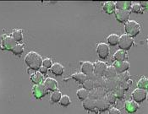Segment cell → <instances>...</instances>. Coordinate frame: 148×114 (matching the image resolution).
<instances>
[{
  "label": "cell",
  "mask_w": 148,
  "mask_h": 114,
  "mask_svg": "<svg viewBox=\"0 0 148 114\" xmlns=\"http://www.w3.org/2000/svg\"><path fill=\"white\" fill-rule=\"evenodd\" d=\"M42 57L36 52H30L25 57L26 65L33 70H38L42 65Z\"/></svg>",
  "instance_id": "obj_1"
},
{
  "label": "cell",
  "mask_w": 148,
  "mask_h": 114,
  "mask_svg": "<svg viewBox=\"0 0 148 114\" xmlns=\"http://www.w3.org/2000/svg\"><path fill=\"white\" fill-rule=\"evenodd\" d=\"M125 32L130 36H136L140 33V25L134 20H129L125 24Z\"/></svg>",
  "instance_id": "obj_2"
},
{
  "label": "cell",
  "mask_w": 148,
  "mask_h": 114,
  "mask_svg": "<svg viewBox=\"0 0 148 114\" xmlns=\"http://www.w3.org/2000/svg\"><path fill=\"white\" fill-rule=\"evenodd\" d=\"M133 43H134V39L131 36H130L129 35L124 34L119 37V46L121 50L127 51V50L130 49V47L133 46Z\"/></svg>",
  "instance_id": "obj_3"
},
{
  "label": "cell",
  "mask_w": 148,
  "mask_h": 114,
  "mask_svg": "<svg viewBox=\"0 0 148 114\" xmlns=\"http://www.w3.org/2000/svg\"><path fill=\"white\" fill-rule=\"evenodd\" d=\"M32 92L36 98L41 99L47 95V90L45 87L44 84H38V85H35L34 87L32 88Z\"/></svg>",
  "instance_id": "obj_4"
},
{
  "label": "cell",
  "mask_w": 148,
  "mask_h": 114,
  "mask_svg": "<svg viewBox=\"0 0 148 114\" xmlns=\"http://www.w3.org/2000/svg\"><path fill=\"white\" fill-rule=\"evenodd\" d=\"M147 96V92L145 90H142V89H136L135 91H133L132 93V97H133V100L134 102L136 103L142 102L144 100H146Z\"/></svg>",
  "instance_id": "obj_5"
},
{
  "label": "cell",
  "mask_w": 148,
  "mask_h": 114,
  "mask_svg": "<svg viewBox=\"0 0 148 114\" xmlns=\"http://www.w3.org/2000/svg\"><path fill=\"white\" fill-rule=\"evenodd\" d=\"M94 72L93 74H95L96 76H100V77H103L107 70V64L103 62H101V61H98V62H96L94 64Z\"/></svg>",
  "instance_id": "obj_6"
},
{
  "label": "cell",
  "mask_w": 148,
  "mask_h": 114,
  "mask_svg": "<svg viewBox=\"0 0 148 114\" xmlns=\"http://www.w3.org/2000/svg\"><path fill=\"white\" fill-rule=\"evenodd\" d=\"M107 91L104 88H94L91 92L89 93V97L93 100H98V99H102L104 98L106 96Z\"/></svg>",
  "instance_id": "obj_7"
},
{
  "label": "cell",
  "mask_w": 148,
  "mask_h": 114,
  "mask_svg": "<svg viewBox=\"0 0 148 114\" xmlns=\"http://www.w3.org/2000/svg\"><path fill=\"white\" fill-rule=\"evenodd\" d=\"M97 52L100 58L105 59L109 55V47L106 43H103V42L99 43L97 47Z\"/></svg>",
  "instance_id": "obj_8"
},
{
  "label": "cell",
  "mask_w": 148,
  "mask_h": 114,
  "mask_svg": "<svg viewBox=\"0 0 148 114\" xmlns=\"http://www.w3.org/2000/svg\"><path fill=\"white\" fill-rule=\"evenodd\" d=\"M17 43L14 41V39L13 38L11 35H4L3 38V48L7 49V50H11L15 46Z\"/></svg>",
  "instance_id": "obj_9"
},
{
  "label": "cell",
  "mask_w": 148,
  "mask_h": 114,
  "mask_svg": "<svg viewBox=\"0 0 148 114\" xmlns=\"http://www.w3.org/2000/svg\"><path fill=\"white\" fill-rule=\"evenodd\" d=\"M113 66L116 69L117 74H122L124 72H126L130 68V63L127 61H124V62H116L115 61Z\"/></svg>",
  "instance_id": "obj_10"
},
{
  "label": "cell",
  "mask_w": 148,
  "mask_h": 114,
  "mask_svg": "<svg viewBox=\"0 0 148 114\" xmlns=\"http://www.w3.org/2000/svg\"><path fill=\"white\" fill-rule=\"evenodd\" d=\"M115 16L118 21L120 23L127 22L130 17V12L128 10H115Z\"/></svg>",
  "instance_id": "obj_11"
},
{
  "label": "cell",
  "mask_w": 148,
  "mask_h": 114,
  "mask_svg": "<svg viewBox=\"0 0 148 114\" xmlns=\"http://www.w3.org/2000/svg\"><path fill=\"white\" fill-rule=\"evenodd\" d=\"M80 70H81V73L84 74L86 76L91 75L94 72V66L91 62H84L81 64Z\"/></svg>",
  "instance_id": "obj_12"
},
{
  "label": "cell",
  "mask_w": 148,
  "mask_h": 114,
  "mask_svg": "<svg viewBox=\"0 0 148 114\" xmlns=\"http://www.w3.org/2000/svg\"><path fill=\"white\" fill-rule=\"evenodd\" d=\"M119 86V83L117 81V78L115 79H111V80H106L105 81V85H104V89L108 91H114V90Z\"/></svg>",
  "instance_id": "obj_13"
},
{
  "label": "cell",
  "mask_w": 148,
  "mask_h": 114,
  "mask_svg": "<svg viewBox=\"0 0 148 114\" xmlns=\"http://www.w3.org/2000/svg\"><path fill=\"white\" fill-rule=\"evenodd\" d=\"M132 3L130 1H118L115 3V8L120 10H130L131 9Z\"/></svg>",
  "instance_id": "obj_14"
},
{
  "label": "cell",
  "mask_w": 148,
  "mask_h": 114,
  "mask_svg": "<svg viewBox=\"0 0 148 114\" xmlns=\"http://www.w3.org/2000/svg\"><path fill=\"white\" fill-rule=\"evenodd\" d=\"M108 107H109V104L108 103L105 98L96 100V108L98 109L100 112H104L108 110Z\"/></svg>",
  "instance_id": "obj_15"
},
{
  "label": "cell",
  "mask_w": 148,
  "mask_h": 114,
  "mask_svg": "<svg viewBox=\"0 0 148 114\" xmlns=\"http://www.w3.org/2000/svg\"><path fill=\"white\" fill-rule=\"evenodd\" d=\"M44 85L47 88V91H56L58 86V83L56 80L53 78H47L46 79L45 83H44Z\"/></svg>",
  "instance_id": "obj_16"
},
{
  "label": "cell",
  "mask_w": 148,
  "mask_h": 114,
  "mask_svg": "<svg viewBox=\"0 0 148 114\" xmlns=\"http://www.w3.org/2000/svg\"><path fill=\"white\" fill-rule=\"evenodd\" d=\"M83 106L86 110L94 111L96 109V100L87 98L86 100L83 101Z\"/></svg>",
  "instance_id": "obj_17"
},
{
  "label": "cell",
  "mask_w": 148,
  "mask_h": 114,
  "mask_svg": "<svg viewBox=\"0 0 148 114\" xmlns=\"http://www.w3.org/2000/svg\"><path fill=\"white\" fill-rule=\"evenodd\" d=\"M138 104L134 101H129L125 103V110L129 113H134L138 110Z\"/></svg>",
  "instance_id": "obj_18"
},
{
  "label": "cell",
  "mask_w": 148,
  "mask_h": 114,
  "mask_svg": "<svg viewBox=\"0 0 148 114\" xmlns=\"http://www.w3.org/2000/svg\"><path fill=\"white\" fill-rule=\"evenodd\" d=\"M51 70H52V73H53V74H55V75H57V76H60V75H62V74H64V67H63L60 63H53V64L52 65Z\"/></svg>",
  "instance_id": "obj_19"
},
{
  "label": "cell",
  "mask_w": 148,
  "mask_h": 114,
  "mask_svg": "<svg viewBox=\"0 0 148 114\" xmlns=\"http://www.w3.org/2000/svg\"><path fill=\"white\" fill-rule=\"evenodd\" d=\"M104 76L106 77L107 80H111V79L117 78V72H116V69L114 68L113 65L107 68V70L104 74Z\"/></svg>",
  "instance_id": "obj_20"
},
{
  "label": "cell",
  "mask_w": 148,
  "mask_h": 114,
  "mask_svg": "<svg viewBox=\"0 0 148 114\" xmlns=\"http://www.w3.org/2000/svg\"><path fill=\"white\" fill-rule=\"evenodd\" d=\"M127 54H126L125 51L124 50H118L115 53H114V57L116 62H124L125 61Z\"/></svg>",
  "instance_id": "obj_21"
},
{
  "label": "cell",
  "mask_w": 148,
  "mask_h": 114,
  "mask_svg": "<svg viewBox=\"0 0 148 114\" xmlns=\"http://www.w3.org/2000/svg\"><path fill=\"white\" fill-rule=\"evenodd\" d=\"M130 75L129 72H127V71L122 73V74H119L117 76V81H118V83H119V85H122V84H124V83L128 82L129 80H130Z\"/></svg>",
  "instance_id": "obj_22"
},
{
  "label": "cell",
  "mask_w": 148,
  "mask_h": 114,
  "mask_svg": "<svg viewBox=\"0 0 148 114\" xmlns=\"http://www.w3.org/2000/svg\"><path fill=\"white\" fill-rule=\"evenodd\" d=\"M92 80L94 83V88H104L106 80H104L103 77L95 76V78Z\"/></svg>",
  "instance_id": "obj_23"
},
{
  "label": "cell",
  "mask_w": 148,
  "mask_h": 114,
  "mask_svg": "<svg viewBox=\"0 0 148 114\" xmlns=\"http://www.w3.org/2000/svg\"><path fill=\"white\" fill-rule=\"evenodd\" d=\"M103 10L108 14H112L115 12V3L114 2H107L103 5Z\"/></svg>",
  "instance_id": "obj_24"
},
{
  "label": "cell",
  "mask_w": 148,
  "mask_h": 114,
  "mask_svg": "<svg viewBox=\"0 0 148 114\" xmlns=\"http://www.w3.org/2000/svg\"><path fill=\"white\" fill-rule=\"evenodd\" d=\"M108 44L111 46H116L119 44V36L116 34H111L108 35Z\"/></svg>",
  "instance_id": "obj_25"
},
{
  "label": "cell",
  "mask_w": 148,
  "mask_h": 114,
  "mask_svg": "<svg viewBox=\"0 0 148 114\" xmlns=\"http://www.w3.org/2000/svg\"><path fill=\"white\" fill-rule=\"evenodd\" d=\"M76 95H77V97L80 100H81V101H85V100H86L89 97V92L87 91H86L85 89L78 90L77 92H76Z\"/></svg>",
  "instance_id": "obj_26"
},
{
  "label": "cell",
  "mask_w": 148,
  "mask_h": 114,
  "mask_svg": "<svg viewBox=\"0 0 148 114\" xmlns=\"http://www.w3.org/2000/svg\"><path fill=\"white\" fill-rule=\"evenodd\" d=\"M43 80V76H42V74L39 72H37V73H35L34 74H32V77H31V80L36 84V85H38V84H41L42 83V81Z\"/></svg>",
  "instance_id": "obj_27"
},
{
  "label": "cell",
  "mask_w": 148,
  "mask_h": 114,
  "mask_svg": "<svg viewBox=\"0 0 148 114\" xmlns=\"http://www.w3.org/2000/svg\"><path fill=\"white\" fill-rule=\"evenodd\" d=\"M72 78L75 81H77L78 83H80V84H83L86 81V76L84 74H82V73H75V74H74L72 75Z\"/></svg>",
  "instance_id": "obj_28"
},
{
  "label": "cell",
  "mask_w": 148,
  "mask_h": 114,
  "mask_svg": "<svg viewBox=\"0 0 148 114\" xmlns=\"http://www.w3.org/2000/svg\"><path fill=\"white\" fill-rule=\"evenodd\" d=\"M13 38L16 42H20L23 40V34L21 30H14L13 31Z\"/></svg>",
  "instance_id": "obj_29"
},
{
  "label": "cell",
  "mask_w": 148,
  "mask_h": 114,
  "mask_svg": "<svg viewBox=\"0 0 148 114\" xmlns=\"http://www.w3.org/2000/svg\"><path fill=\"white\" fill-rule=\"evenodd\" d=\"M137 86H138L139 89H142V90L147 91L148 89V79L141 78L140 80H139V82L137 84Z\"/></svg>",
  "instance_id": "obj_30"
},
{
  "label": "cell",
  "mask_w": 148,
  "mask_h": 114,
  "mask_svg": "<svg viewBox=\"0 0 148 114\" xmlns=\"http://www.w3.org/2000/svg\"><path fill=\"white\" fill-rule=\"evenodd\" d=\"M84 89L87 91H91L94 89V83L91 79H86V81L83 83Z\"/></svg>",
  "instance_id": "obj_31"
},
{
  "label": "cell",
  "mask_w": 148,
  "mask_h": 114,
  "mask_svg": "<svg viewBox=\"0 0 148 114\" xmlns=\"http://www.w3.org/2000/svg\"><path fill=\"white\" fill-rule=\"evenodd\" d=\"M61 97H62L61 92L59 91H54L52 93V95H51V101L53 102L57 103L60 101Z\"/></svg>",
  "instance_id": "obj_32"
},
{
  "label": "cell",
  "mask_w": 148,
  "mask_h": 114,
  "mask_svg": "<svg viewBox=\"0 0 148 114\" xmlns=\"http://www.w3.org/2000/svg\"><path fill=\"white\" fill-rule=\"evenodd\" d=\"M105 99H106V101L108 102V103L110 105H113L114 103L116 102V96H115V95H114L113 92H109V93H107L106 94V96H105Z\"/></svg>",
  "instance_id": "obj_33"
},
{
  "label": "cell",
  "mask_w": 148,
  "mask_h": 114,
  "mask_svg": "<svg viewBox=\"0 0 148 114\" xmlns=\"http://www.w3.org/2000/svg\"><path fill=\"white\" fill-rule=\"evenodd\" d=\"M114 94L115 95L116 98L121 100L125 97V91L120 87V86H118L115 90H114Z\"/></svg>",
  "instance_id": "obj_34"
},
{
  "label": "cell",
  "mask_w": 148,
  "mask_h": 114,
  "mask_svg": "<svg viewBox=\"0 0 148 114\" xmlns=\"http://www.w3.org/2000/svg\"><path fill=\"white\" fill-rule=\"evenodd\" d=\"M23 51H24V46L20 43H17L15 45V46L12 49L13 53L15 54V55H21L23 53Z\"/></svg>",
  "instance_id": "obj_35"
},
{
  "label": "cell",
  "mask_w": 148,
  "mask_h": 114,
  "mask_svg": "<svg viewBox=\"0 0 148 114\" xmlns=\"http://www.w3.org/2000/svg\"><path fill=\"white\" fill-rule=\"evenodd\" d=\"M70 102H71V101L68 96H62V97L59 101L60 105H62L63 106H67L70 104Z\"/></svg>",
  "instance_id": "obj_36"
},
{
  "label": "cell",
  "mask_w": 148,
  "mask_h": 114,
  "mask_svg": "<svg viewBox=\"0 0 148 114\" xmlns=\"http://www.w3.org/2000/svg\"><path fill=\"white\" fill-rule=\"evenodd\" d=\"M131 10H132V11L134 12V13H140V10H141V6H140V3H133L131 5Z\"/></svg>",
  "instance_id": "obj_37"
},
{
  "label": "cell",
  "mask_w": 148,
  "mask_h": 114,
  "mask_svg": "<svg viewBox=\"0 0 148 114\" xmlns=\"http://www.w3.org/2000/svg\"><path fill=\"white\" fill-rule=\"evenodd\" d=\"M52 65H53V63H52V61H51V59H49V58H45L43 61H42V66L43 67H45L47 68H49L52 67Z\"/></svg>",
  "instance_id": "obj_38"
},
{
  "label": "cell",
  "mask_w": 148,
  "mask_h": 114,
  "mask_svg": "<svg viewBox=\"0 0 148 114\" xmlns=\"http://www.w3.org/2000/svg\"><path fill=\"white\" fill-rule=\"evenodd\" d=\"M108 114H120V111H119V109L115 108V107H113V108H111V109L109 110Z\"/></svg>",
  "instance_id": "obj_39"
},
{
  "label": "cell",
  "mask_w": 148,
  "mask_h": 114,
  "mask_svg": "<svg viewBox=\"0 0 148 114\" xmlns=\"http://www.w3.org/2000/svg\"><path fill=\"white\" fill-rule=\"evenodd\" d=\"M119 86H120V87H121V88H122V89H123V90H124L125 91H127V90L129 89V87H130V84H129V81H128V82H126V83H124V84H122V85H120Z\"/></svg>",
  "instance_id": "obj_40"
},
{
  "label": "cell",
  "mask_w": 148,
  "mask_h": 114,
  "mask_svg": "<svg viewBox=\"0 0 148 114\" xmlns=\"http://www.w3.org/2000/svg\"><path fill=\"white\" fill-rule=\"evenodd\" d=\"M40 73L42 74H47V68H45V67H43V66H42L41 68H40Z\"/></svg>",
  "instance_id": "obj_41"
},
{
  "label": "cell",
  "mask_w": 148,
  "mask_h": 114,
  "mask_svg": "<svg viewBox=\"0 0 148 114\" xmlns=\"http://www.w3.org/2000/svg\"><path fill=\"white\" fill-rule=\"evenodd\" d=\"M140 6H142V7H148V2L141 1V2L140 3Z\"/></svg>",
  "instance_id": "obj_42"
},
{
  "label": "cell",
  "mask_w": 148,
  "mask_h": 114,
  "mask_svg": "<svg viewBox=\"0 0 148 114\" xmlns=\"http://www.w3.org/2000/svg\"><path fill=\"white\" fill-rule=\"evenodd\" d=\"M147 100H148V95H147Z\"/></svg>",
  "instance_id": "obj_43"
},
{
  "label": "cell",
  "mask_w": 148,
  "mask_h": 114,
  "mask_svg": "<svg viewBox=\"0 0 148 114\" xmlns=\"http://www.w3.org/2000/svg\"><path fill=\"white\" fill-rule=\"evenodd\" d=\"M147 43H148V40H147Z\"/></svg>",
  "instance_id": "obj_44"
}]
</instances>
